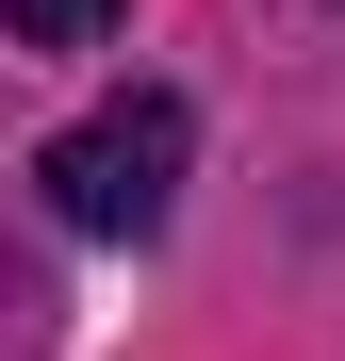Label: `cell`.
<instances>
[{
  "label": "cell",
  "instance_id": "6da1fadb",
  "mask_svg": "<svg viewBox=\"0 0 345 361\" xmlns=\"http://www.w3.org/2000/svg\"><path fill=\"white\" fill-rule=\"evenodd\" d=\"M181 164H198V115L164 99V82H132L115 115H83V132L49 148L33 180H49V214H66V230L132 247V230H164V214H181Z\"/></svg>",
  "mask_w": 345,
  "mask_h": 361
},
{
  "label": "cell",
  "instance_id": "7a4b0ae2",
  "mask_svg": "<svg viewBox=\"0 0 345 361\" xmlns=\"http://www.w3.org/2000/svg\"><path fill=\"white\" fill-rule=\"evenodd\" d=\"M0 17H17V49H99L132 0H0Z\"/></svg>",
  "mask_w": 345,
  "mask_h": 361
}]
</instances>
